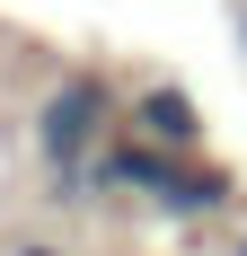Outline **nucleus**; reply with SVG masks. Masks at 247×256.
<instances>
[{
    "instance_id": "obj_1",
    "label": "nucleus",
    "mask_w": 247,
    "mask_h": 256,
    "mask_svg": "<svg viewBox=\"0 0 247 256\" xmlns=\"http://www.w3.org/2000/svg\"><path fill=\"white\" fill-rule=\"evenodd\" d=\"M124 132V98L106 71H62L44 80V98L26 106V159L44 168L53 204H98V150Z\"/></svg>"
},
{
    "instance_id": "obj_2",
    "label": "nucleus",
    "mask_w": 247,
    "mask_h": 256,
    "mask_svg": "<svg viewBox=\"0 0 247 256\" xmlns=\"http://www.w3.org/2000/svg\"><path fill=\"white\" fill-rule=\"evenodd\" d=\"M124 132H142L159 150H203V106L176 88V80H142L124 98Z\"/></svg>"
},
{
    "instance_id": "obj_3",
    "label": "nucleus",
    "mask_w": 247,
    "mask_h": 256,
    "mask_svg": "<svg viewBox=\"0 0 247 256\" xmlns=\"http://www.w3.org/2000/svg\"><path fill=\"white\" fill-rule=\"evenodd\" d=\"M230 44L247 53V0H238V9H230Z\"/></svg>"
},
{
    "instance_id": "obj_4",
    "label": "nucleus",
    "mask_w": 247,
    "mask_h": 256,
    "mask_svg": "<svg viewBox=\"0 0 247 256\" xmlns=\"http://www.w3.org/2000/svg\"><path fill=\"white\" fill-rule=\"evenodd\" d=\"M9 256H62V248H53V238H18Z\"/></svg>"
},
{
    "instance_id": "obj_5",
    "label": "nucleus",
    "mask_w": 247,
    "mask_h": 256,
    "mask_svg": "<svg viewBox=\"0 0 247 256\" xmlns=\"http://www.w3.org/2000/svg\"><path fill=\"white\" fill-rule=\"evenodd\" d=\"M230 256H247V230H238V248H230Z\"/></svg>"
}]
</instances>
